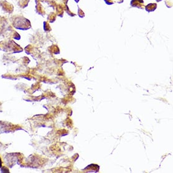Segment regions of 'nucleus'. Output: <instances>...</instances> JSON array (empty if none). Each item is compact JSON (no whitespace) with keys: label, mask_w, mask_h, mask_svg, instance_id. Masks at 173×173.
Returning a JSON list of instances; mask_svg holds the SVG:
<instances>
[{"label":"nucleus","mask_w":173,"mask_h":173,"mask_svg":"<svg viewBox=\"0 0 173 173\" xmlns=\"http://www.w3.org/2000/svg\"><path fill=\"white\" fill-rule=\"evenodd\" d=\"M12 25L16 29L27 30L31 28L30 21L21 15H15L11 18Z\"/></svg>","instance_id":"f257e3e1"},{"label":"nucleus","mask_w":173,"mask_h":173,"mask_svg":"<svg viewBox=\"0 0 173 173\" xmlns=\"http://www.w3.org/2000/svg\"><path fill=\"white\" fill-rule=\"evenodd\" d=\"M0 50L5 52L18 53V52H22L23 49L17 43H15L13 40L8 39L0 42Z\"/></svg>","instance_id":"f03ea898"},{"label":"nucleus","mask_w":173,"mask_h":173,"mask_svg":"<svg viewBox=\"0 0 173 173\" xmlns=\"http://www.w3.org/2000/svg\"><path fill=\"white\" fill-rule=\"evenodd\" d=\"M15 32L7 18L3 17H0V35L3 37L10 36L12 37Z\"/></svg>","instance_id":"7ed1b4c3"},{"label":"nucleus","mask_w":173,"mask_h":173,"mask_svg":"<svg viewBox=\"0 0 173 173\" xmlns=\"http://www.w3.org/2000/svg\"><path fill=\"white\" fill-rule=\"evenodd\" d=\"M19 153H12V154H8L7 156H5V158H6V162L8 166H10L9 167H13L16 162L18 159V155Z\"/></svg>","instance_id":"20e7f679"},{"label":"nucleus","mask_w":173,"mask_h":173,"mask_svg":"<svg viewBox=\"0 0 173 173\" xmlns=\"http://www.w3.org/2000/svg\"><path fill=\"white\" fill-rule=\"evenodd\" d=\"M0 8L5 13L10 14L13 11V6L5 0L0 1Z\"/></svg>","instance_id":"39448f33"},{"label":"nucleus","mask_w":173,"mask_h":173,"mask_svg":"<svg viewBox=\"0 0 173 173\" xmlns=\"http://www.w3.org/2000/svg\"><path fill=\"white\" fill-rule=\"evenodd\" d=\"M11 123L5 122H0V134L1 133H8L10 132L12 126Z\"/></svg>","instance_id":"423d86ee"},{"label":"nucleus","mask_w":173,"mask_h":173,"mask_svg":"<svg viewBox=\"0 0 173 173\" xmlns=\"http://www.w3.org/2000/svg\"><path fill=\"white\" fill-rule=\"evenodd\" d=\"M18 7L21 8H25L27 7L30 0H15Z\"/></svg>","instance_id":"0eeeda50"},{"label":"nucleus","mask_w":173,"mask_h":173,"mask_svg":"<svg viewBox=\"0 0 173 173\" xmlns=\"http://www.w3.org/2000/svg\"><path fill=\"white\" fill-rule=\"evenodd\" d=\"M1 167H2V161L1 157H0V168H1Z\"/></svg>","instance_id":"6e6552de"}]
</instances>
